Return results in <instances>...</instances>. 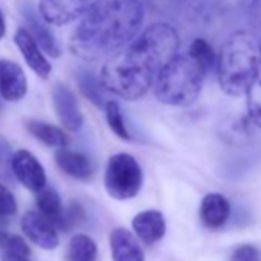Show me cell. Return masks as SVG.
I'll use <instances>...</instances> for the list:
<instances>
[{"label": "cell", "mask_w": 261, "mask_h": 261, "mask_svg": "<svg viewBox=\"0 0 261 261\" xmlns=\"http://www.w3.org/2000/svg\"><path fill=\"white\" fill-rule=\"evenodd\" d=\"M68 259L69 261H95L97 259L95 241L85 233L74 235L68 244Z\"/></svg>", "instance_id": "ffe728a7"}, {"label": "cell", "mask_w": 261, "mask_h": 261, "mask_svg": "<svg viewBox=\"0 0 261 261\" xmlns=\"http://www.w3.org/2000/svg\"><path fill=\"white\" fill-rule=\"evenodd\" d=\"M247 112H249V118L255 123L261 126V66L255 75V79L252 80L247 92Z\"/></svg>", "instance_id": "7402d4cb"}, {"label": "cell", "mask_w": 261, "mask_h": 261, "mask_svg": "<svg viewBox=\"0 0 261 261\" xmlns=\"http://www.w3.org/2000/svg\"><path fill=\"white\" fill-rule=\"evenodd\" d=\"M189 54L209 72V69H212L217 57H215V53H214V48L212 45L203 39V37H197L192 40L191 46H189Z\"/></svg>", "instance_id": "603a6c76"}, {"label": "cell", "mask_w": 261, "mask_h": 261, "mask_svg": "<svg viewBox=\"0 0 261 261\" xmlns=\"http://www.w3.org/2000/svg\"><path fill=\"white\" fill-rule=\"evenodd\" d=\"M85 220V209L80 203L72 201L68 209H65V230H69L74 226H79Z\"/></svg>", "instance_id": "484cf974"}, {"label": "cell", "mask_w": 261, "mask_h": 261, "mask_svg": "<svg viewBox=\"0 0 261 261\" xmlns=\"http://www.w3.org/2000/svg\"><path fill=\"white\" fill-rule=\"evenodd\" d=\"M112 261H145V252L137 238L126 229H115L109 237Z\"/></svg>", "instance_id": "2e32d148"}, {"label": "cell", "mask_w": 261, "mask_h": 261, "mask_svg": "<svg viewBox=\"0 0 261 261\" xmlns=\"http://www.w3.org/2000/svg\"><path fill=\"white\" fill-rule=\"evenodd\" d=\"M14 43L22 53L27 65L40 77V79H48L53 66L48 62L46 56L43 54V49L40 45L36 42V39L31 36V33L27 28H19L14 34Z\"/></svg>", "instance_id": "8fae6325"}, {"label": "cell", "mask_w": 261, "mask_h": 261, "mask_svg": "<svg viewBox=\"0 0 261 261\" xmlns=\"http://www.w3.org/2000/svg\"><path fill=\"white\" fill-rule=\"evenodd\" d=\"M105 112H106V120H108V124H109L111 130L118 139H121V140H130V139H133V137H130V133L127 130L126 123H124L120 105L115 100H108L106 101Z\"/></svg>", "instance_id": "44dd1931"}, {"label": "cell", "mask_w": 261, "mask_h": 261, "mask_svg": "<svg viewBox=\"0 0 261 261\" xmlns=\"http://www.w3.org/2000/svg\"><path fill=\"white\" fill-rule=\"evenodd\" d=\"M133 229L143 243L155 244L166 233V221L162 212L149 209L133 218Z\"/></svg>", "instance_id": "9a60e30c"}, {"label": "cell", "mask_w": 261, "mask_h": 261, "mask_svg": "<svg viewBox=\"0 0 261 261\" xmlns=\"http://www.w3.org/2000/svg\"><path fill=\"white\" fill-rule=\"evenodd\" d=\"M0 247H2L5 252H13V253L30 256V246L27 244V241L22 237L14 235V233H8Z\"/></svg>", "instance_id": "d4e9b609"}, {"label": "cell", "mask_w": 261, "mask_h": 261, "mask_svg": "<svg viewBox=\"0 0 261 261\" xmlns=\"http://www.w3.org/2000/svg\"><path fill=\"white\" fill-rule=\"evenodd\" d=\"M39 212L48 218L56 227L65 230V209L60 200V195L53 188H43L40 192H37L36 198Z\"/></svg>", "instance_id": "ac0fdd59"}, {"label": "cell", "mask_w": 261, "mask_h": 261, "mask_svg": "<svg viewBox=\"0 0 261 261\" xmlns=\"http://www.w3.org/2000/svg\"><path fill=\"white\" fill-rule=\"evenodd\" d=\"M17 212V201L13 192L0 183V217H13Z\"/></svg>", "instance_id": "cb8c5ba5"}, {"label": "cell", "mask_w": 261, "mask_h": 261, "mask_svg": "<svg viewBox=\"0 0 261 261\" xmlns=\"http://www.w3.org/2000/svg\"><path fill=\"white\" fill-rule=\"evenodd\" d=\"M11 172L16 180L31 192L46 188V172L39 159L28 149H17L11 155Z\"/></svg>", "instance_id": "52a82bcc"}, {"label": "cell", "mask_w": 261, "mask_h": 261, "mask_svg": "<svg viewBox=\"0 0 261 261\" xmlns=\"http://www.w3.org/2000/svg\"><path fill=\"white\" fill-rule=\"evenodd\" d=\"M232 261H259V252L250 244H243L235 249Z\"/></svg>", "instance_id": "4316f807"}, {"label": "cell", "mask_w": 261, "mask_h": 261, "mask_svg": "<svg viewBox=\"0 0 261 261\" xmlns=\"http://www.w3.org/2000/svg\"><path fill=\"white\" fill-rule=\"evenodd\" d=\"M249 17L255 28L261 30V0H252L249 7Z\"/></svg>", "instance_id": "83f0119b"}, {"label": "cell", "mask_w": 261, "mask_h": 261, "mask_svg": "<svg viewBox=\"0 0 261 261\" xmlns=\"http://www.w3.org/2000/svg\"><path fill=\"white\" fill-rule=\"evenodd\" d=\"M207 71L188 53L177 54L159 72L154 94L159 101L169 106H189L201 92Z\"/></svg>", "instance_id": "277c9868"}, {"label": "cell", "mask_w": 261, "mask_h": 261, "mask_svg": "<svg viewBox=\"0 0 261 261\" xmlns=\"http://www.w3.org/2000/svg\"><path fill=\"white\" fill-rule=\"evenodd\" d=\"M261 66V43L250 31L232 33L221 45L217 72L221 89L232 97L246 95Z\"/></svg>", "instance_id": "3957f363"}, {"label": "cell", "mask_w": 261, "mask_h": 261, "mask_svg": "<svg viewBox=\"0 0 261 261\" xmlns=\"http://www.w3.org/2000/svg\"><path fill=\"white\" fill-rule=\"evenodd\" d=\"M28 92V79L19 63L0 59V95L5 101H20Z\"/></svg>", "instance_id": "30bf717a"}, {"label": "cell", "mask_w": 261, "mask_h": 261, "mask_svg": "<svg viewBox=\"0 0 261 261\" xmlns=\"http://www.w3.org/2000/svg\"><path fill=\"white\" fill-rule=\"evenodd\" d=\"M20 227L25 237L30 241H33L36 246H39L40 249L53 250L60 244L59 235L56 230L57 227L48 218H45L40 212H36V211L25 212L20 220Z\"/></svg>", "instance_id": "ba28073f"}, {"label": "cell", "mask_w": 261, "mask_h": 261, "mask_svg": "<svg viewBox=\"0 0 261 261\" xmlns=\"http://www.w3.org/2000/svg\"><path fill=\"white\" fill-rule=\"evenodd\" d=\"M27 129L28 133L39 140L40 143L49 146V148H66L69 145V137L65 130L56 124L46 123V121H40V120H28L27 121Z\"/></svg>", "instance_id": "e0dca14e"}, {"label": "cell", "mask_w": 261, "mask_h": 261, "mask_svg": "<svg viewBox=\"0 0 261 261\" xmlns=\"http://www.w3.org/2000/svg\"><path fill=\"white\" fill-rule=\"evenodd\" d=\"M259 43H261V37H259Z\"/></svg>", "instance_id": "1f68e13d"}, {"label": "cell", "mask_w": 261, "mask_h": 261, "mask_svg": "<svg viewBox=\"0 0 261 261\" xmlns=\"http://www.w3.org/2000/svg\"><path fill=\"white\" fill-rule=\"evenodd\" d=\"M178 48L175 28L169 23H154L103 65L100 82L108 92L129 101L139 100L154 86L159 72L177 56Z\"/></svg>", "instance_id": "6da1fadb"}, {"label": "cell", "mask_w": 261, "mask_h": 261, "mask_svg": "<svg viewBox=\"0 0 261 261\" xmlns=\"http://www.w3.org/2000/svg\"><path fill=\"white\" fill-rule=\"evenodd\" d=\"M51 98H53L56 115L59 117L63 127L72 130V133L80 130L85 123V118L74 92L63 83H57L53 88Z\"/></svg>", "instance_id": "9c48e42d"}, {"label": "cell", "mask_w": 261, "mask_h": 261, "mask_svg": "<svg viewBox=\"0 0 261 261\" xmlns=\"http://www.w3.org/2000/svg\"><path fill=\"white\" fill-rule=\"evenodd\" d=\"M101 0H40L39 13L49 25H66L82 19Z\"/></svg>", "instance_id": "8992f818"}, {"label": "cell", "mask_w": 261, "mask_h": 261, "mask_svg": "<svg viewBox=\"0 0 261 261\" xmlns=\"http://www.w3.org/2000/svg\"><path fill=\"white\" fill-rule=\"evenodd\" d=\"M23 13V19L28 25V31L31 33V36L36 39V42L40 45V48L53 59H57L62 56V49L60 45L56 39V36L53 34L51 28L48 27L49 23L42 17L40 13H37L34 8L31 7H23L22 8Z\"/></svg>", "instance_id": "7c38bea8"}, {"label": "cell", "mask_w": 261, "mask_h": 261, "mask_svg": "<svg viewBox=\"0 0 261 261\" xmlns=\"http://www.w3.org/2000/svg\"><path fill=\"white\" fill-rule=\"evenodd\" d=\"M2 261H30L28 256L25 255H19V253H13V252H5L2 255Z\"/></svg>", "instance_id": "f1b7e54d"}, {"label": "cell", "mask_w": 261, "mask_h": 261, "mask_svg": "<svg viewBox=\"0 0 261 261\" xmlns=\"http://www.w3.org/2000/svg\"><path fill=\"white\" fill-rule=\"evenodd\" d=\"M2 100H4V98H2V95H0V111H2V108H4V103H2Z\"/></svg>", "instance_id": "4dcf8cb0"}, {"label": "cell", "mask_w": 261, "mask_h": 261, "mask_svg": "<svg viewBox=\"0 0 261 261\" xmlns=\"http://www.w3.org/2000/svg\"><path fill=\"white\" fill-rule=\"evenodd\" d=\"M5 33H7V25H5V19H4L2 10H0V39L5 37Z\"/></svg>", "instance_id": "f546056e"}, {"label": "cell", "mask_w": 261, "mask_h": 261, "mask_svg": "<svg viewBox=\"0 0 261 261\" xmlns=\"http://www.w3.org/2000/svg\"><path fill=\"white\" fill-rule=\"evenodd\" d=\"M143 19L140 0H101L72 31L69 49L86 62L108 57L136 37Z\"/></svg>", "instance_id": "7a4b0ae2"}, {"label": "cell", "mask_w": 261, "mask_h": 261, "mask_svg": "<svg viewBox=\"0 0 261 261\" xmlns=\"http://www.w3.org/2000/svg\"><path fill=\"white\" fill-rule=\"evenodd\" d=\"M230 217V203L229 200L217 192L204 195L200 204V220L207 229L223 227Z\"/></svg>", "instance_id": "5bb4252c"}, {"label": "cell", "mask_w": 261, "mask_h": 261, "mask_svg": "<svg viewBox=\"0 0 261 261\" xmlns=\"http://www.w3.org/2000/svg\"><path fill=\"white\" fill-rule=\"evenodd\" d=\"M143 186V171L139 162L126 152L112 155L105 171L106 192L115 200L134 198Z\"/></svg>", "instance_id": "5b68a950"}, {"label": "cell", "mask_w": 261, "mask_h": 261, "mask_svg": "<svg viewBox=\"0 0 261 261\" xmlns=\"http://www.w3.org/2000/svg\"><path fill=\"white\" fill-rule=\"evenodd\" d=\"M56 163L62 172L80 181H88L95 174V166L92 160L79 151H71L62 148L56 152Z\"/></svg>", "instance_id": "4fadbf2b"}, {"label": "cell", "mask_w": 261, "mask_h": 261, "mask_svg": "<svg viewBox=\"0 0 261 261\" xmlns=\"http://www.w3.org/2000/svg\"><path fill=\"white\" fill-rule=\"evenodd\" d=\"M77 85L82 91V94L95 106L105 108L106 98H105V88L100 82L98 77H95L91 71L88 69H79L77 72Z\"/></svg>", "instance_id": "d6986e66"}]
</instances>
